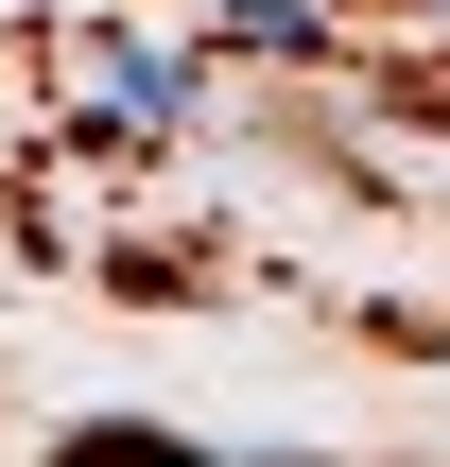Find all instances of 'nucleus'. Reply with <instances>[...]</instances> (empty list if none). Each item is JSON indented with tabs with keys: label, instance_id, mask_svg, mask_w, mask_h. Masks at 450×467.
<instances>
[{
	"label": "nucleus",
	"instance_id": "obj_1",
	"mask_svg": "<svg viewBox=\"0 0 450 467\" xmlns=\"http://www.w3.org/2000/svg\"><path fill=\"white\" fill-rule=\"evenodd\" d=\"M52 467H243V451L156 433V416H69V433H52ZM260 467H312V451H260Z\"/></svg>",
	"mask_w": 450,
	"mask_h": 467
},
{
	"label": "nucleus",
	"instance_id": "obj_2",
	"mask_svg": "<svg viewBox=\"0 0 450 467\" xmlns=\"http://www.w3.org/2000/svg\"><path fill=\"white\" fill-rule=\"evenodd\" d=\"M225 17H243V35H277V52H312V35H330L312 0H225Z\"/></svg>",
	"mask_w": 450,
	"mask_h": 467
}]
</instances>
